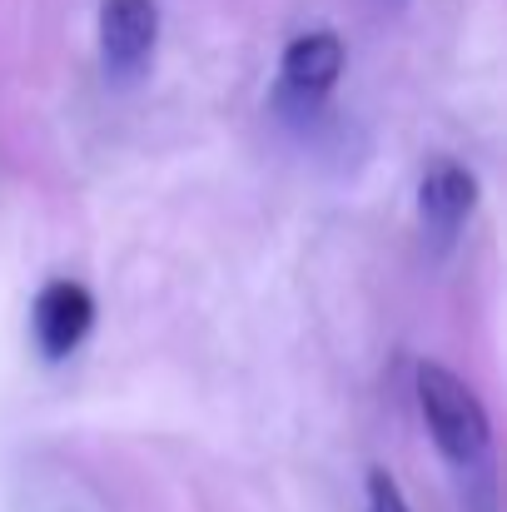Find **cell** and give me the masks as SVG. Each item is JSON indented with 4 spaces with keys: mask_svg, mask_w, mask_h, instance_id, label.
<instances>
[{
    "mask_svg": "<svg viewBox=\"0 0 507 512\" xmlns=\"http://www.w3.org/2000/svg\"><path fill=\"white\" fill-rule=\"evenodd\" d=\"M343 75V40L334 30H309V35H294L284 45V60H279V105L284 110H319L329 100V90Z\"/></svg>",
    "mask_w": 507,
    "mask_h": 512,
    "instance_id": "cell-4",
    "label": "cell"
},
{
    "mask_svg": "<svg viewBox=\"0 0 507 512\" xmlns=\"http://www.w3.org/2000/svg\"><path fill=\"white\" fill-rule=\"evenodd\" d=\"M95 329V299L75 279H50L30 309V339L45 363H65Z\"/></svg>",
    "mask_w": 507,
    "mask_h": 512,
    "instance_id": "cell-5",
    "label": "cell"
},
{
    "mask_svg": "<svg viewBox=\"0 0 507 512\" xmlns=\"http://www.w3.org/2000/svg\"><path fill=\"white\" fill-rule=\"evenodd\" d=\"M363 512H413V508H408L403 488L393 483V473L373 468V473H368V503H363Z\"/></svg>",
    "mask_w": 507,
    "mask_h": 512,
    "instance_id": "cell-6",
    "label": "cell"
},
{
    "mask_svg": "<svg viewBox=\"0 0 507 512\" xmlns=\"http://www.w3.org/2000/svg\"><path fill=\"white\" fill-rule=\"evenodd\" d=\"M413 398H418L423 428L438 443V453L463 478L488 473V463H493V418H488L483 398L438 358H423L413 368Z\"/></svg>",
    "mask_w": 507,
    "mask_h": 512,
    "instance_id": "cell-1",
    "label": "cell"
},
{
    "mask_svg": "<svg viewBox=\"0 0 507 512\" xmlns=\"http://www.w3.org/2000/svg\"><path fill=\"white\" fill-rule=\"evenodd\" d=\"M478 174L468 170L463 160H428L423 165V179H418V224H423V239L428 249L448 254L463 229L473 224V209H478Z\"/></svg>",
    "mask_w": 507,
    "mask_h": 512,
    "instance_id": "cell-3",
    "label": "cell"
},
{
    "mask_svg": "<svg viewBox=\"0 0 507 512\" xmlns=\"http://www.w3.org/2000/svg\"><path fill=\"white\" fill-rule=\"evenodd\" d=\"M100 65L105 80L115 85H135L145 80V70L155 65V45H160V5L155 0H100Z\"/></svg>",
    "mask_w": 507,
    "mask_h": 512,
    "instance_id": "cell-2",
    "label": "cell"
}]
</instances>
